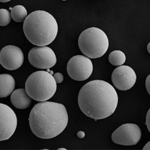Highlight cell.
<instances>
[{"label":"cell","mask_w":150,"mask_h":150,"mask_svg":"<svg viewBox=\"0 0 150 150\" xmlns=\"http://www.w3.org/2000/svg\"><path fill=\"white\" fill-rule=\"evenodd\" d=\"M142 137L140 128L137 125L125 124L122 125L112 133V139L116 144L124 146L136 145Z\"/></svg>","instance_id":"cell-7"},{"label":"cell","mask_w":150,"mask_h":150,"mask_svg":"<svg viewBox=\"0 0 150 150\" xmlns=\"http://www.w3.org/2000/svg\"><path fill=\"white\" fill-rule=\"evenodd\" d=\"M78 102L81 110L95 120L108 117L115 112L118 103L116 90L109 83L102 80L87 83L79 92Z\"/></svg>","instance_id":"cell-1"},{"label":"cell","mask_w":150,"mask_h":150,"mask_svg":"<svg viewBox=\"0 0 150 150\" xmlns=\"http://www.w3.org/2000/svg\"><path fill=\"white\" fill-rule=\"evenodd\" d=\"M145 85L147 91L150 94V75H149L148 77L146 79Z\"/></svg>","instance_id":"cell-19"},{"label":"cell","mask_w":150,"mask_h":150,"mask_svg":"<svg viewBox=\"0 0 150 150\" xmlns=\"http://www.w3.org/2000/svg\"><path fill=\"white\" fill-rule=\"evenodd\" d=\"M146 125L149 131L150 132V109L147 112L146 117Z\"/></svg>","instance_id":"cell-18"},{"label":"cell","mask_w":150,"mask_h":150,"mask_svg":"<svg viewBox=\"0 0 150 150\" xmlns=\"http://www.w3.org/2000/svg\"><path fill=\"white\" fill-rule=\"evenodd\" d=\"M11 16L16 22H22L28 16L27 11L22 5H17L12 9Z\"/></svg>","instance_id":"cell-14"},{"label":"cell","mask_w":150,"mask_h":150,"mask_svg":"<svg viewBox=\"0 0 150 150\" xmlns=\"http://www.w3.org/2000/svg\"><path fill=\"white\" fill-rule=\"evenodd\" d=\"M111 79L112 84L117 89L126 91L131 89L134 85L137 76L135 71L131 67L121 65L115 68Z\"/></svg>","instance_id":"cell-10"},{"label":"cell","mask_w":150,"mask_h":150,"mask_svg":"<svg viewBox=\"0 0 150 150\" xmlns=\"http://www.w3.org/2000/svg\"><path fill=\"white\" fill-rule=\"evenodd\" d=\"M11 21V16L9 11L5 9H0V26H7Z\"/></svg>","instance_id":"cell-16"},{"label":"cell","mask_w":150,"mask_h":150,"mask_svg":"<svg viewBox=\"0 0 150 150\" xmlns=\"http://www.w3.org/2000/svg\"><path fill=\"white\" fill-rule=\"evenodd\" d=\"M11 0H0V2L2 3H6L9 2Z\"/></svg>","instance_id":"cell-22"},{"label":"cell","mask_w":150,"mask_h":150,"mask_svg":"<svg viewBox=\"0 0 150 150\" xmlns=\"http://www.w3.org/2000/svg\"><path fill=\"white\" fill-rule=\"evenodd\" d=\"M57 89V83L49 72L37 71L31 74L25 83V90L31 98L43 102L53 97Z\"/></svg>","instance_id":"cell-4"},{"label":"cell","mask_w":150,"mask_h":150,"mask_svg":"<svg viewBox=\"0 0 150 150\" xmlns=\"http://www.w3.org/2000/svg\"><path fill=\"white\" fill-rule=\"evenodd\" d=\"M126 57L124 52L120 50L112 52L108 56L110 63L115 66H120L125 63Z\"/></svg>","instance_id":"cell-15"},{"label":"cell","mask_w":150,"mask_h":150,"mask_svg":"<svg viewBox=\"0 0 150 150\" xmlns=\"http://www.w3.org/2000/svg\"><path fill=\"white\" fill-rule=\"evenodd\" d=\"M147 50H148L149 53H150V43L147 45Z\"/></svg>","instance_id":"cell-23"},{"label":"cell","mask_w":150,"mask_h":150,"mask_svg":"<svg viewBox=\"0 0 150 150\" xmlns=\"http://www.w3.org/2000/svg\"><path fill=\"white\" fill-rule=\"evenodd\" d=\"M28 59L33 66L40 69H47L54 67L57 58L53 50L49 47L38 46L30 50Z\"/></svg>","instance_id":"cell-8"},{"label":"cell","mask_w":150,"mask_h":150,"mask_svg":"<svg viewBox=\"0 0 150 150\" xmlns=\"http://www.w3.org/2000/svg\"><path fill=\"white\" fill-rule=\"evenodd\" d=\"M17 119L13 109L0 103V141L8 140L16 129Z\"/></svg>","instance_id":"cell-9"},{"label":"cell","mask_w":150,"mask_h":150,"mask_svg":"<svg viewBox=\"0 0 150 150\" xmlns=\"http://www.w3.org/2000/svg\"><path fill=\"white\" fill-rule=\"evenodd\" d=\"M53 77L55 80L56 83H61L63 81L64 76L62 74L60 73H57L54 74Z\"/></svg>","instance_id":"cell-17"},{"label":"cell","mask_w":150,"mask_h":150,"mask_svg":"<svg viewBox=\"0 0 150 150\" xmlns=\"http://www.w3.org/2000/svg\"><path fill=\"white\" fill-rule=\"evenodd\" d=\"M15 81L11 75L7 74L0 75V98L7 97L13 92Z\"/></svg>","instance_id":"cell-13"},{"label":"cell","mask_w":150,"mask_h":150,"mask_svg":"<svg viewBox=\"0 0 150 150\" xmlns=\"http://www.w3.org/2000/svg\"><path fill=\"white\" fill-rule=\"evenodd\" d=\"M23 52L18 47L8 45L0 52V64L5 69L15 70L21 67L23 63Z\"/></svg>","instance_id":"cell-11"},{"label":"cell","mask_w":150,"mask_h":150,"mask_svg":"<svg viewBox=\"0 0 150 150\" xmlns=\"http://www.w3.org/2000/svg\"><path fill=\"white\" fill-rule=\"evenodd\" d=\"M67 71L71 78L76 81L88 79L93 71V64L88 57L77 55L70 59L67 65Z\"/></svg>","instance_id":"cell-6"},{"label":"cell","mask_w":150,"mask_h":150,"mask_svg":"<svg viewBox=\"0 0 150 150\" xmlns=\"http://www.w3.org/2000/svg\"><path fill=\"white\" fill-rule=\"evenodd\" d=\"M58 150H67L66 149L64 148H60L58 149Z\"/></svg>","instance_id":"cell-24"},{"label":"cell","mask_w":150,"mask_h":150,"mask_svg":"<svg viewBox=\"0 0 150 150\" xmlns=\"http://www.w3.org/2000/svg\"><path fill=\"white\" fill-rule=\"evenodd\" d=\"M77 136L79 138L83 139L85 136V134L84 131H79L77 133Z\"/></svg>","instance_id":"cell-20"},{"label":"cell","mask_w":150,"mask_h":150,"mask_svg":"<svg viewBox=\"0 0 150 150\" xmlns=\"http://www.w3.org/2000/svg\"><path fill=\"white\" fill-rule=\"evenodd\" d=\"M29 120L31 130L36 136L42 139H50L65 130L68 116L63 104L45 101L33 107Z\"/></svg>","instance_id":"cell-2"},{"label":"cell","mask_w":150,"mask_h":150,"mask_svg":"<svg viewBox=\"0 0 150 150\" xmlns=\"http://www.w3.org/2000/svg\"><path fill=\"white\" fill-rule=\"evenodd\" d=\"M23 29L25 36L32 44L44 46L50 45L55 39L58 26L51 14L38 10L28 16L24 21Z\"/></svg>","instance_id":"cell-3"},{"label":"cell","mask_w":150,"mask_h":150,"mask_svg":"<svg viewBox=\"0 0 150 150\" xmlns=\"http://www.w3.org/2000/svg\"><path fill=\"white\" fill-rule=\"evenodd\" d=\"M79 48L88 58H100L105 54L109 47V40L103 30L96 27L84 30L78 39Z\"/></svg>","instance_id":"cell-5"},{"label":"cell","mask_w":150,"mask_h":150,"mask_svg":"<svg viewBox=\"0 0 150 150\" xmlns=\"http://www.w3.org/2000/svg\"><path fill=\"white\" fill-rule=\"evenodd\" d=\"M10 99L12 104L20 109L29 108L32 102L31 98L24 89H17L12 92Z\"/></svg>","instance_id":"cell-12"},{"label":"cell","mask_w":150,"mask_h":150,"mask_svg":"<svg viewBox=\"0 0 150 150\" xmlns=\"http://www.w3.org/2000/svg\"><path fill=\"white\" fill-rule=\"evenodd\" d=\"M62 1H67V0H62Z\"/></svg>","instance_id":"cell-25"},{"label":"cell","mask_w":150,"mask_h":150,"mask_svg":"<svg viewBox=\"0 0 150 150\" xmlns=\"http://www.w3.org/2000/svg\"><path fill=\"white\" fill-rule=\"evenodd\" d=\"M143 150H150V142H149L146 144L144 148L143 149Z\"/></svg>","instance_id":"cell-21"}]
</instances>
